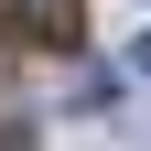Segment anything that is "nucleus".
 Wrapping results in <instances>:
<instances>
[{
  "instance_id": "1",
  "label": "nucleus",
  "mask_w": 151,
  "mask_h": 151,
  "mask_svg": "<svg viewBox=\"0 0 151 151\" xmlns=\"http://www.w3.org/2000/svg\"><path fill=\"white\" fill-rule=\"evenodd\" d=\"M0 22L22 43H76V0H0Z\"/></svg>"
},
{
  "instance_id": "2",
  "label": "nucleus",
  "mask_w": 151,
  "mask_h": 151,
  "mask_svg": "<svg viewBox=\"0 0 151 151\" xmlns=\"http://www.w3.org/2000/svg\"><path fill=\"white\" fill-rule=\"evenodd\" d=\"M129 65H140V76H151V32H140V43H129Z\"/></svg>"
}]
</instances>
